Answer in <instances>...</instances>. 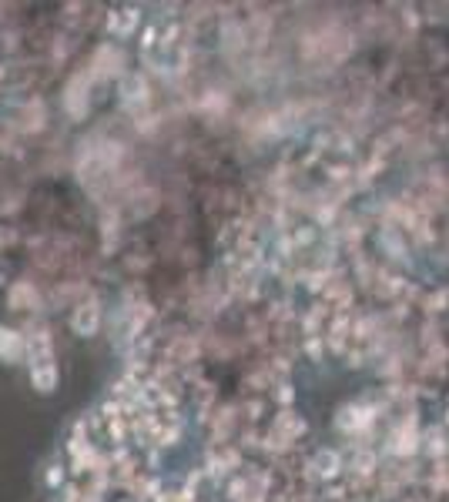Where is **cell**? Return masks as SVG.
<instances>
[{
    "label": "cell",
    "mask_w": 449,
    "mask_h": 502,
    "mask_svg": "<svg viewBox=\"0 0 449 502\" xmlns=\"http://www.w3.org/2000/svg\"><path fill=\"white\" fill-rule=\"evenodd\" d=\"M312 238H315V224H302V228H295L292 245H312Z\"/></svg>",
    "instance_id": "obj_5"
},
{
    "label": "cell",
    "mask_w": 449,
    "mask_h": 502,
    "mask_svg": "<svg viewBox=\"0 0 449 502\" xmlns=\"http://www.w3.org/2000/svg\"><path fill=\"white\" fill-rule=\"evenodd\" d=\"M379 405H365V402H352V405H346L342 412L336 416V425L342 429V432H349V435H355V432H365V429H372L376 425V418H379Z\"/></svg>",
    "instance_id": "obj_1"
},
{
    "label": "cell",
    "mask_w": 449,
    "mask_h": 502,
    "mask_svg": "<svg viewBox=\"0 0 449 502\" xmlns=\"http://www.w3.org/2000/svg\"><path fill=\"white\" fill-rule=\"evenodd\" d=\"M419 429H416V418H403L399 425L393 429V435H389V452L393 456H399V459H406V456H412L416 449H419Z\"/></svg>",
    "instance_id": "obj_2"
},
{
    "label": "cell",
    "mask_w": 449,
    "mask_h": 502,
    "mask_svg": "<svg viewBox=\"0 0 449 502\" xmlns=\"http://www.w3.org/2000/svg\"><path fill=\"white\" fill-rule=\"evenodd\" d=\"M309 472L315 479H322V482H332L342 475V456H339L336 449H319L309 462Z\"/></svg>",
    "instance_id": "obj_3"
},
{
    "label": "cell",
    "mask_w": 449,
    "mask_h": 502,
    "mask_svg": "<svg viewBox=\"0 0 449 502\" xmlns=\"http://www.w3.org/2000/svg\"><path fill=\"white\" fill-rule=\"evenodd\" d=\"M446 425H449V408H446Z\"/></svg>",
    "instance_id": "obj_7"
},
{
    "label": "cell",
    "mask_w": 449,
    "mask_h": 502,
    "mask_svg": "<svg viewBox=\"0 0 449 502\" xmlns=\"http://www.w3.org/2000/svg\"><path fill=\"white\" fill-rule=\"evenodd\" d=\"M295 399V392H292V385H279V402L282 405H289Z\"/></svg>",
    "instance_id": "obj_6"
},
{
    "label": "cell",
    "mask_w": 449,
    "mask_h": 502,
    "mask_svg": "<svg viewBox=\"0 0 449 502\" xmlns=\"http://www.w3.org/2000/svg\"><path fill=\"white\" fill-rule=\"evenodd\" d=\"M419 442H422V449H426V456H429V459L439 462V459H446L449 456V435L443 432V429H429Z\"/></svg>",
    "instance_id": "obj_4"
}]
</instances>
